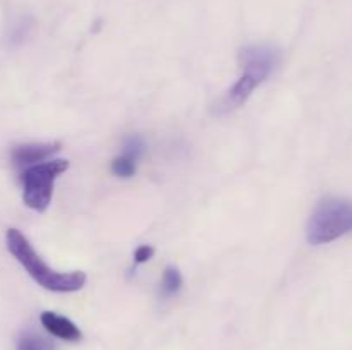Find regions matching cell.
<instances>
[{
	"mask_svg": "<svg viewBox=\"0 0 352 350\" xmlns=\"http://www.w3.org/2000/svg\"><path fill=\"white\" fill-rule=\"evenodd\" d=\"M67 168V160L43 161V163L24 168L21 174V182H23V199L28 208L34 211H45L52 201L55 180Z\"/></svg>",
	"mask_w": 352,
	"mask_h": 350,
	"instance_id": "277c9868",
	"label": "cell"
},
{
	"mask_svg": "<svg viewBox=\"0 0 352 350\" xmlns=\"http://www.w3.org/2000/svg\"><path fill=\"white\" fill-rule=\"evenodd\" d=\"M34 27L36 23L31 16H21L10 24L9 34H7V41H9L10 47H21L23 43H26L34 33Z\"/></svg>",
	"mask_w": 352,
	"mask_h": 350,
	"instance_id": "52a82bcc",
	"label": "cell"
},
{
	"mask_svg": "<svg viewBox=\"0 0 352 350\" xmlns=\"http://www.w3.org/2000/svg\"><path fill=\"white\" fill-rule=\"evenodd\" d=\"M136 165L138 161L131 160V158L124 156H117L116 160L112 161V172L117 175V177H122V178H129L136 174Z\"/></svg>",
	"mask_w": 352,
	"mask_h": 350,
	"instance_id": "8fae6325",
	"label": "cell"
},
{
	"mask_svg": "<svg viewBox=\"0 0 352 350\" xmlns=\"http://www.w3.org/2000/svg\"><path fill=\"white\" fill-rule=\"evenodd\" d=\"M280 64V51L272 45H251L241 50L243 74L217 105V113H229L248 102L254 89L263 84Z\"/></svg>",
	"mask_w": 352,
	"mask_h": 350,
	"instance_id": "6da1fadb",
	"label": "cell"
},
{
	"mask_svg": "<svg viewBox=\"0 0 352 350\" xmlns=\"http://www.w3.org/2000/svg\"><path fill=\"white\" fill-rule=\"evenodd\" d=\"M60 150L58 143H28L19 144L12 150L10 153V160H12L14 167L21 168H30L33 165L43 163L50 156H54L57 151Z\"/></svg>",
	"mask_w": 352,
	"mask_h": 350,
	"instance_id": "5b68a950",
	"label": "cell"
},
{
	"mask_svg": "<svg viewBox=\"0 0 352 350\" xmlns=\"http://www.w3.org/2000/svg\"><path fill=\"white\" fill-rule=\"evenodd\" d=\"M7 249L21 263V266L28 271L31 278L40 287L52 292H76L82 288L86 281V275L81 271L71 273H58L52 270L43 259L36 254L30 240L16 229L7 230Z\"/></svg>",
	"mask_w": 352,
	"mask_h": 350,
	"instance_id": "7a4b0ae2",
	"label": "cell"
},
{
	"mask_svg": "<svg viewBox=\"0 0 352 350\" xmlns=\"http://www.w3.org/2000/svg\"><path fill=\"white\" fill-rule=\"evenodd\" d=\"M40 321L45 326V329L54 336H57V338L65 340V342H78V340H81V329L71 319L65 318V316L47 311L40 316Z\"/></svg>",
	"mask_w": 352,
	"mask_h": 350,
	"instance_id": "8992f818",
	"label": "cell"
},
{
	"mask_svg": "<svg viewBox=\"0 0 352 350\" xmlns=\"http://www.w3.org/2000/svg\"><path fill=\"white\" fill-rule=\"evenodd\" d=\"M352 232V201L346 198L323 199L308 223V240L313 246L333 242Z\"/></svg>",
	"mask_w": 352,
	"mask_h": 350,
	"instance_id": "3957f363",
	"label": "cell"
},
{
	"mask_svg": "<svg viewBox=\"0 0 352 350\" xmlns=\"http://www.w3.org/2000/svg\"><path fill=\"white\" fill-rule=\"evenodd\" d=\"M144 141L141 136H127L126 139H124V156L131 158V160L138 161L141 156H143L144 153Z\"/></svg>",
	"mask_w": 352,
	"mask_h": 350,
	"instance_id": "30bf717a",
	"label": "cell"
},
{
	"mask_svg": "<svg viewBox=\"0 0 352 350\" xmlns=\"http://www.w3.org/2000/svg\"><path fill=\"white\" fill-rule=\"evenodd\" d=\"M17 350H55V343L34 331H26L17 340Z\"/></svg>",
	"mask_w": 352,
	"mask_h": 350,
	"instance_id": "ba28073f",
	"label": "cell"
},
{
	"mask_svg": "<svg viewBox=\"0 0 352 350\" xmlns=\"http://www.w3.org/2000/svg\"><path fill=\"white\" fill-rule=\"evenodd\" d=\"M182 287V277L179 273L177 268L168 266L165 270L164 278H162V287H160V294L162 297H174Z\"/></svg>",
	"mask_w": 352,
	"mask_h": 350,
	"instance_id": "9c48e42d",
	"label": "cell"
},
{
	"mask_svg": "<svg viewBox=\"0 0 352 350\" xmlns=\"http://www.w3.org/2000/svg\"><path fill=\"white\" fill-rule=\"evenodd\" d=\"M155 254V249L151 246H140L136 249V253H134V261H136L138 264H143L146 263L148 259H151Z\"/></svg>",
	"mask_w": 352,
	"mask_h": 350,
	"instance_id": "7c38bea8",
	"label": "cell"
}]
</instances>
